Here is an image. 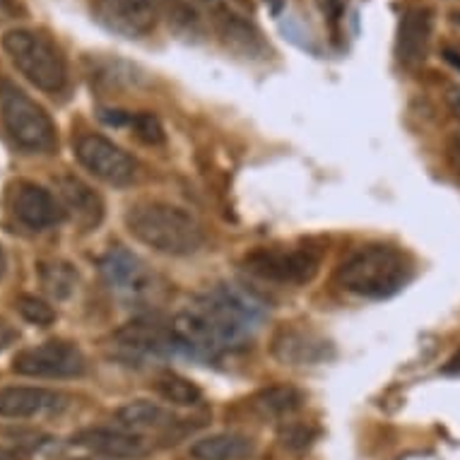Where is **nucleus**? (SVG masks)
I'll use <instances>...</instances> for the list:
<instances>
[{"label":"nucleus","instance_id":"1","mask_svg":"<svg viewBox=\"0 0 460 460\" xmlns=\"http://www.w3.org/2000/svg\"><path fill=\"white\" fill-rule=\"evenodd\" d=\"M126 226L137 242L164 256H193L205 243L203 225L172 203L147 200L133 205L126 212Z\"/></svg>","mask_w":460,"mask_h":460},{"label":"nucleus","instance_id":"2","mask_svg":"<svg viewBox=\"0 0 460 460\" xmlns=\"http://www.w3.org/2000/svg\"><path fill=\"white\" fill-rule=\"evenodd\" d=\"M412 265L393 246L371 243L340 265L338 285L362 299H388L410 282Z\"/></svg>","mask_w":460,"mask_h":460},{"label":"nucleus","instance_id":"3","mask_svg":"<svg viewBox=\"0 0 460 460\" xmlns=\"http://www.w3.org/2000/svg\"><path fill=\"white\" fill-rule=\"evenodd\" d=\"M3 49L10 61L34 87L49 94H58L66 87L68 68L58 44L44 31L10 30L3 37Z\"/></svg>","mask_w":460,"mask_h":460},{"label":"nucleus","instance_id":"4","mask_svg":"<svg viewBox=\"0 0 460 460\" xmlns=\"http://www.w3.org/2000/svg\"><path fill=\"white\" fill-rule=\"evenodd\" d=\"M0 111L10 137L22 150L51 152L56 147V128L49 113L10 80H0Z\"/></svg>","mask_w":460,"mask_h":460},{"label":"nucleus","instance_id":"5","mask_svg":"<svg viewBox=\"0 0 460 460\" xmlns=\"http://www.w3.org/2000/svg\"><path fill=\"white\" fill-rule=\"evenodd\" d=\"M193 309L208 321L225 349L236 348L243 340H249L258 321L256 306L229 287H217V289L205 292L203 296H198Z\"/></svg>","mask_w":460,"mask_h":460},{"label":"nucleus","instance_id":"6","mask_svg":"<svg viewBox=\"0 0 460 460\" xmlns=\"http://www.w3.org/2000/svg\"><path fill=\"white\" fill-rule=\"evenodd\" d=\"M243 268L268 282L304 285L318 272V256L311 249H258L243 258Z\"/></svg>","mask_w":460,"mask_h":460},{"label":"nucleus","instance_id":"7","mask_svg":"<svg viewBox=\"0 0 460 460\" xmlns=\"http://www.w3.org/2000/svg\"><path fill=\"white\" fill-rule=\"evenodd\" d=\"M75 155L80 159V164L104 183L128 186V183L136 181L137 162L123 147L111 143L109 137L87 133V136L77 140Z\"/></svg>","mask_w":460,"mask_h":460},{"label":"nucleus","instance_id":"8","mask_svg":"<svg viewBox=\"0 0 460 460\" xmlns=\"http://www.w3.org/2000/svg\"><path fill=\"white\" fill-rule=\"evenodd\" d=\"M13 369L22 376L39 378H73L84 371L83 352L63 342V340H49L44 345L22 349L13 359Z\"/></svg>","mask_w":460,"mask_h":460},{"label":"nucleus","instance_id":"9","mask_svg":"<svg viewBox=\"0 0 460 460\" xmlns=\"http://www.w3.org/2000/svg\"><path fill=\"white\" fill-rule=\"evenodd\" d=\"M99 268H102L106 285L123 299L140 302V299L155 295V289H157V278L150 270V265L121 246L106 251V256H102L99 261Z\"/></svg>","mask_w":460,"mask_h":460},{"label":"nucleus","instance_id":"10","mask_svg":"<svg viewBox=\"0 0 460 460\" xmlns=\"http://www.w3.org/2000/svg\"><path fill=\"white\" fill-rule=\"evenodd\" d=\"M92 10L99 24L126 39L150 34L159 20L155 0H94Z\"/></svg>","mask_w":460,"mask_h":460},{"label":"nucleus","instance_id":"11","mask_svg":"<svg viewBox=\"0 0 460 460\" xmlns=\"http://www.w3.org/2000/svg\"><path fill=\"white\" fill-rule=\"evenodd\" d=\"M10 212L15 215L20 225L37 229V232L56 225L63 217V208L58 200L46 189L27 181L17 183L15 189L10 190Z\"/></svg>","mask_w":460,"mask_h":460},{"label":"nucleus","instance_id":"12","mask_svg":"<svg viewBox=\"0 0 460 460\" xmlns=\"http://www.w3.org/2000/svg\"><path fill=\"white\" fill-rule=\"evenodd\" d=\"M113 342H116V348L128 355L145 357H164L179 349L172 325L164 328L155 321H133V323L123 325L121 331L113 332Z\"/></svg>","mask_w":460,"mask_h":460},{"label":"nucleus","instance_id":"13","mask_svg":"<svg viewBox=\"0 0 460 460\" xmlns=\"http://www.w3.org/2000/svg\"><path fill=\"white\" fill-rule=\"evenodd\" d=\"M73 444L111 460H137L150 453V446L145 444L140 434H133L128 429H109V427L80 431L73 438Z\"/></svg>","mask_w":460,"mask_h":460},{"label":"nucleus","instance_id":"14","mask_svg":"<svg viewBox=\"0 0 460 460\" xmlns=\"http://www.w3.org/2000/svg\"><path fill=\"white\" fill-rule=\"evenodd\" d=\"M431 30H434V13L429 8H410L398 27V41L395 53L398 61L408 68H417L424 63L429 53Z\"/></svg>","mask_w":460,"mask_h":460},{"label":"nucleus","instance_id":"15","mask_svg":"<svg viewBox=\"0 0 460 460\" xmlns=\"http://www.w3.org/2000/svg\"><path fill=\"white\" fill-rule=\"evenodd\" d=\"M56 189H58L63 212H68L70 219L83 232H90L104 219V200L84 181H80L75 176H61L56 181Z\"/></svg>","mask_w":460,"mask_h":460},{"label":"nucleus","instance_id":"16","mask_svg":"<svg viewBox=\"0 0 460 460\" xmlns=\"http://www.w3.org/2000/svg\"><path fill=\"white\" fill-rule=\"evenodd\" d=\"M272 355L282 364L292 367H311V364L328 362L332 357V345L314 332L279 331L272 340Z\"/></svg>","mask_w":460,"mask_h":460},{"label":"nucleus","instance_id":"17","mask_svg":"<svg viewBox=\"0 0 460 460\" xmlns=\"http://www.w3.org/2000/svg\"><path fill=\"white\" fill-rule=\"evenodd\" d=\"M61 393L46 388H3L0 391V417H34L53 412L63 405Z\"/></svg>","mask_w":460,"mask_h":460},{"label":"nucleus","instance_id":"18","mask_svg":"<svg viewBox=\"0 0 460 460\" xmlns=\"http://www.w3.org/2000/svg\"><path fill=\"white\" fill-rule=\"evenodd\" d=\"M119 424L121 429H128L133 434H143V431H169L172 427L179 424L172 410L162 408L157 402L150 400H133L128 405L119 410Z\"/></svg>","mask_w":460,"mask_h":460},{"label":"nucleus","instance_id":"19","mask_svg":"<svg viewBox=\"0 0 460 460\" xmlns=\"http://www.w3.org/2000/svg\"><path fill=\"white\" fill-rule=\"evenodd\" d=\"M215 22L226 44L232 46L234 51H242L246 56L263 51V41L261 34L249 20H243V15H236L234 10L229 8H217L215 10Z\"/></svg>","mask_w":460,"mask_h":460},{"label":"nucleus","instance_id":"20","mask_svg":"<svg viewBox=\"0 0 460 460\" xmlns=\"http://www.w3.org/2000/svg\"><path fill=\"white\" fill-rule=\"evenodd\" d=\"M253 451L251 438L239 434H215L190 446L193 460H243Z\"/></svg>","mask_w":460,"mask_h":460},{"label":"nucleus","instance_id":"21","mask_svg":"<svg viewBox=\"0 0 460 460\" xmlns=\"http://www.w3.org/2000/svg\"><path fill=\"white\" fill-rule=\"evenodd\" d=\"M39 279L46 295L53 299H68L75 292L77 270L66 261H44L39 263Z\"/></svg>","mask_w":460,"mask_h":460},{"label":"nucleus","instance_id":"22","mask_svg":"<svg viewBox=\"0 0 460 460\" xmlns=\"http://www.w3.org/2000/svg\"><path fill=\"white\" fill-rule=\"evenodd\" d=\"M299 405H302V395L295 388H289V385H272V388H265V391H261L253 398V408L265 417L289 415Z\"/></svg>","mask_w":460,"mask_h":460},{"label":"nucleus","instance_id":"23","mask_svg":"<svg viewBox=\"0 0 460 460\" xmlns=\"http://www.w3.org/2000/svg\"><path fill=\"white\" fill-rule=\"evenodd\" d=\"M155 391L172 405H181V408H190V405H198L203 400V391L198 388L193 381L183 376H176V374H166V376L157 378L155 381Z\"/></svg>","mask_w":460,"mask_h":460},{"label":"nucleus","instance_id":"24","mask_svg":"<svg viewBox=\"0 0 460 460\" xmlns=\"http://www.w3.org/2000/svg\"><path fill=\"white\" fill-rule=\"evenodd\" d=\"M130 128L136 130V136L147 145H159L164 143V128L159 123L157 116L152 113H133L130 116Z\"/></svg>","mask_w":460,"mask_h":460},{"label":"nucleus","instance_id":"25","mask_svg":"<svg viewBox=\"0 0 460 460\" xmlns=\"http://www.w3.org/2000/svg\"><path fill=\"white\" fill-rule=\"evenodd\" d=\"M17 309H20V314H22L30 323L37 325H49L53 323V318H56V314H53V309L49 304L30 295H24L17 299Z\"/></svg>","mask_w":460,"mask_h":460},{"label":"nucleus","instance_id":"26","mask_svg":"<svg viewBox=\"0 0 460 460\" xmlns=\"http://www.w3.org/2000/svg\"><path fill=\"white\" fill-rule=\"evenodd\" d=\"M314 438H316V431L306 424H285L279 429V441L289 451H306Z\"/></svg>","mask_w":460,"mask_h":460},{"label":"nucleus","instance_id":"27","mask_svg":"<svg viewBox=\"0 0 460 460\" xmlns=\"http://www.w3.org/2000/svg\"><path fill=\"white\" fill-rule=\"evenodd\" d=\"M316 3L318 8H321V13L335 24L340 17H342V10H345V3H348V0H316Z\"/></svg>","mask_w":460,"mask_h":460},{"label":"nucleus","instance_id":"28","mask_svg":"<svg viewBox=\"0 0 460 460\" xmlns=\"http://www.w3.org/2000/svg\"><path fill=\"white\" fill-rule=\"evenodd\" d=\"M15 340H17L15 328H13L8 321H0V349L10 348V345H13Z\"/></svg>","mask_w":460,"mask_h":460},{"label":"nucleus","instance_id":"29","mask_svg":"<svg viewBox=\"0 0 460 460\" xmlns=\"http://www.w3.org/2000/svg\"><path fill=\"white\" fill-rule=\"evenodd\" d=\"M446 104H448V109H451L453 116H456V119H460V84H453V87H448V92H446Z\"/></svg>","mask_w":460,"mask_h":460},{"label":"nucleus","instance_id":"30","mask_svg":"<svg viewBox=\"0 0 460 460\" xmlns=\"http://www.w3.org/2000/svg\"><path fill=\"white\" fill-rule=\"evenodd\" d=\"M448 159H451L453 169L460 174V130L453 133L451 143H448Z\"/></svg>","mask_w":460,"mask_h":460},{"label":"nucleus","instance_id":"31","mask_svg":"<svg viewBox=\"0 0 460 460\" xmlns=\"http://www.w3.org/2000/svg\"><path fill=\"white\" fill-rule=\"evenodd\" d=\"M15 15V3L13 0H0V20Z\"/></svg>","mask_w":460,"mask_h":460},{"label":"nucleus","instance_id":"32","mask_svg":"<svg viewBox=\"0 0 460 460\" xmlns=\"http://www.w3.org/2000/svg\"><path fill=\"white\" fill-rule=\"evenodd\" d=\"M444 371H448V374H456V371H460V349L451 357V359H448V364L444 367Z\"/></svg>","mask_w":460,"mask_h":460},{"label":"nucleus","instance_id":"33","mask_svg":"<svg viewBox=\"0 0 460 460\" xmlns=\"http://www.w3.org/2000/svg\"><path fill=\"white\" fill-rule=\"evenodd\" d=\"M444 56H446V61H448V63H451V66H456V68L460 70V53L451 51V49H446Z\"/></svg>","mask_w":460,"mask_h":460},{"label":"nucleus","instance_id":"34","mask_svg":"<svg viewBox=\"0 0 460 460\" xmlns=\"http://www.w3.org/2000/svg\"><path fill=\"white\" fill-rule=\"evenodd\" d=\"M0 460H22L17 453L13 451H5V448H0Z\"/></svg>","mask_w":460,"mask_h":460},{"label":"nucleus","instance_id":"35","mask_svg":"<svg viewBox=\"0 0 460 460\" xmlns=\"http://www.w3.org/2000/svg\"><path fill=\"white\" fill-rule=\"evenodd\" d=\"M5 272V253H3V249H0V275Z\"/></svg>","mask_w":460,"mask_h":460},{"label":"nucleus","instance_id":"36","mask_svg":"<svg viewBox=\"0 0 460 460\" xmlns=\"http://www.w3.org/2000/svg\"><path fill=\"white\" fill-rule=\"evenodd\" d=\"M272 3V13H279V8H282V0H270Z\"/></svg>","mask_w":460,"mask_h":460},{"label":"nucleus","instance_id":"37","mask_svg":"<svg viewBox=\"0 0 460 460\" xmlns=\"http://www.w3.org/2000/svg\"><path fill=\"white\" fill-rule=\"evenodd\" d=\"M458 20H460V15H458Z\"/></svg>","mask_w":460,"mask_h":460}]
</instances>
